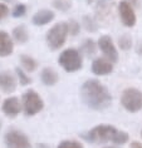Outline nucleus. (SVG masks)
Here are the masks:
<instances>
[{"label": "nucleus", "instance_id": "nucleus-1", "mask_svg": "<svg viewBox=\"0 0 142 148\" xmlns=\"http://www.w3.org/2000/svg\"><path fill=\"white\" fill-rule=\"evenodd\" d=\"M81 98L88 108L94 110H103L112 103L111 93L97 79H88L82 84Z\"/></svg>", "mask_w": 142, "mask_h": 148}, {"label": "nucleus", "instance_id": "nucleus-2", "mask_svg": "<svg viewBox=\"0 0 142 148\" xmlns=\"http://www.w3.org/2000/svg\"><path fill=\"white\" fill-rule=\"evenodd\" d=\"M82 137L91 143L101 144V143H108L112 142L114 144H125L128 142L130 137L126 132L118 131L113 125H108V124H99L97 127L92 128L91 131L85 132L82 134Z\"/></svg>", "mask_w": 142, "mask_h": 148}, {"label": "nucleus", "instance_id": "nucleus-3", "mask_svg": "<svg viewBox=\"0 0 142 148\" xmlns=\"http://www.w3.org/2000/svg\"><path fill=\"white\" fill-rule=\"evenodd\" d=\"M68 24L64 21L53 25L47 33V44L52 50H58L64 45L67 36H68Z\"/></svg>", "mask_w": 142, "mask_h": 148}, {"label": "nucleus", "instance_id": "nucleus-4", "mask_svg": "<svg viewBox=\"0 0 142 148\" xmlns=\"http://www.w3.org/2000/svg\"><path fill=\"white\" fill-rule=\"evenodd\" d=\"M58 63L65 72H77L82 68V55L74 48H68V49L63 50L58 57Z\"/></svg>", "mask_w": 142, "mask_h": 148}, {"label": "nucleus", "instance_id": "nucleus-5", "mask_svg": "<svg viewBox=\"0 0 142 148\" xmlns=\"http://www.w3.org/2000/svg\"><path fill=\"white\" fill-rule=\"evenodd\" d=\"M121 104L130 113L140 112L142 109V92L137 88H127L122 92Z\"/></svg>", "mask_w": 142, "mask_h": 148}, {"label": "nucleus", "instance_id": "nucleus-6", "mask_svg": "<svg viewBox=\"0 0 142 148\" xmlns=\"http://www.w3.org/2000/svg\"><path fill=\"white\" fill-rule=\"evenodd\" d=\"M23 109L27 116H35L43 109L44 103L40 95L35 90L29 89L23 94Z\"/></svg>", "mask_w": 142, "mask_h": 148}, {"label": "nucleus", "instance_id": "nucleus-7", "mask_svg": "<svg viewBox=\"0 0 142 148\" xmlns=\"http://www.w3.org/2000/svg\"><path fill=\"white\" fill-rule=\"evenodd\" d=\"M5 144L6 148H30V142L28 137L17 129L9 131L5 134Z\"/></svg>", "mask_w": 142, "mask_h": 148}, {"label": "nucleus", "instance_id": "nucleus-8", "mask_svg": "<svg viewBox=\"0 0 142 148\" xmlns=\"http://www.w3.org/2000/svg\"><path fill=\"white\" fill-rule=\"evenodd\" d=\"M118 13L119 18H121L122 24L127 28H132L136 25V14H134L133 6L130 4L127 0H122L118 4Z\"/></svg>", "mask_w": 142, "mask_h": 148}, {"label": "nucleus", "instance_id": "nucleus-9", "mask_svg": "<svg viewBox=\"0 0 142 148\" xmlns=\"http://www.w3.org/2000/svg\"><path fill=\"white\" fill-rule=\"evenodd\" d=\"M98 47L103 51L104 58H107L111 63H117L118 62V51L116 49L112 38L108 35H102L98 40Z\"/></svg>", "mask_w": 142, "mask_h": 148}, {"label": "nucleus", "instance_id": "nucleus-10", "mask_svg": "<svg viewBox=\"0 0 142 148\" xmlns=\"http://www.w3.org/2000/svg\"><path fill=\"white\" fill-rule=\"evenodd\" d=\"M17 78L10 72H8V70L0 72V89L4 93H13L17 89Z\"/></svg>", "mask_w": 142, "mask_h": 148}, {"label": "nucleus", "instance_id": "nucleus-11", "mask_svg": "<svg viewBox=\"0 0 142 148\" xmlns=\"http://www.w3.org/2000/svg\"><path fill=\"white\" fill-rule=\"evenodd\" d=\"M113 70V63L107 58H97L92 63V72L96 75H107Z\"/></svg>", "mask_w": 142, "mask_h": 148}, {"label": "nucleus", "instance_id": "nucleus-12", "mask_svg": "<svg viewBox=\"0 0 142 148\" xmlns=\"http://www.w3.org/2000/svg\"><path fill=\"white\" fill-rule=\"evenodd\" d=\"M1 109L8 117H17L21 112V103L17 97H9L3 102Z\"/></svg>", "mask_w": 142, "mask_h": 148}, {"label": "nucleus", "instance_id": "nucleus-13", "mask_svg": "<svg viewBox=\"0 0 142 148\" xmlns=\"http://www.w3.org/2000/svg\"><path fill=\"white\" fill-rule=\"evenodd\" d=\"M14 44L10 35L4 30H0V57H8L13 53Z\"/></svg>", "mask_w": 142, "mask_h": 148}, {"label": "nucleus", "instance_id": "nucleus-14", "mask_svg": "<svg viewBox=\"0 0 142 148\" xmlns=\"http://www.w3.org/2000/svg\"><path fill=\"white\" fill-rule=\"evenodd\" d=\"M54 13L52 10H48V9H43V10H39L38 13L34 14L33 16V24L37 25V27H42V25H45L48 23H50L52 20L54 19Z\"/></svg>", "mask_w": 142, "mask_h": 148}, {"label": "nucleus", "instance_id": "nucleus-15", "mask_svg": "<svg viewBox=\"0 0 142 148\" xmlns=\"http://www.w3.org/2000/svg\"><path fill=\"white\" fill-rule=\"evenodd\" d=\"M40 78H42V82L45 86H54L59 80L58 73L52 68H44L42 70V74H40Z\"/></svg>", "mask_w": 142, "mask_h": 148}, {"label": "nucleus", "instance_id": "nucleus-16", "mask_svg": "<svg viewBox=\"0 0 142 148\" xmlns=\"http://www.w3.org/2000/svg\"><path fill=\"white\" fill-rule=\"evenodd\" d=\"M13 38L15 39V42L20 44H25L29 40V33L27 28L24 25H18L17 28H14L13 30Z\"/></svg>", "mask_w": 142, "mask_h": 148}, {"label": "nucleus", "instance_id": "nucleus-17", "mask_svg": "<svg viewBox=\"0 0 142 148\" xmlns=\"http://www.w3.org/2000/svg\"><path fill=\"white\" fill-rule=\"evenodd\" d=\"M20 63L21 66L27 70V72H34V70L38 68V63L34 58H32L30 55H21L20 57Z\"/></svg>", "mask_w": 142, "mask_h": 148}, {"label": "nucleus", "instance_id": "nucleus-18", "mask_svg": "<svg viewBox=\"0 0 142 148\" xmlns=\"http://www.w3.org/2000/svg\"><path fill=\"white\" fill-rule=\"evenodd\" d=\"M82 51L87 55H93L96 53V44L92 39H87L84 40L82 44Z\"/></svg>", "mask_w": 142, "mask_h": 148}, {"label": "nucleus", "instance_id": "nucleus-19", "mask_svg": "<svg viewBox=\"0 0 142 148\" xmlns=\"http://www.w3.org/2000/svg\"><path fill=\"white\" fill-rule=\"evenodd\" d=\"M15 72H17V75H18V79H19L20 86H28V84L32 82L30 77H28L27 74H25L20 68H17Z\"/></svg>", "mask_w": 142, "mask_h": 148}, {"label": "nucleus", "instance_id": "nucleus-20", "mask_svg": "<svg viewBox=\"0 0 142 148\" xmlns=\"http://www.w3.org/2000/svg\"><path fill=\"white\" fill-rule=\"evenodd\" d=\"M57 148H84L79 142H77V140H62L61 143L58 144Z\"/></svg>", "mask_w": 142, "mask_h": 148}, {"label": "nucleus", "instance_id": "nucleus-21", "mask_svg": "<svg viewBox=\"0 0 142 148\" xmlns=\"http://www.w3.org/2000/svg\"><path fill=\"white\" fill-rule=\"evenodd\" d=\"M118 43H119V47H121V49L128 50L130 48H131V45H132V39H131L128 35H123V36L119 38Z\"/></svg>", "mask_w": 142, "mask_h": 148}, {"label": "nucleus", "instance_id": "nucleus-22", "mask_svg": "<svg viewBox=\"0 0 142 148\" xmlns=\"http://www.w3.org/2000/svg\"><path fill=\"white\" fill-rule=\"evenodd\" d=\"M25 13H27V6H25L24 4H18L13 10V16L14 18H20V16H24Z\"/></svg>", "mask_w": 142, "mask_h": 148}, {"label": "nucleus", "instance_id": "nucleus-23", "mask_svg": "<svg viewBox=\"0 0 142 148\" xmlns=\"http://www.w3.org/2000/svg\"><path fill=\"white\" fill-rule=\"evenodd\" d=\"M67 24H68V32L70 33V34L77 35L78 32H79V29H81V25L78 24L76 20H70L69 23H67Z\"/></svg>", "mask_w": 142, "mask_h": 148}, {"label": "nucleus", "instance_id": "nucleus-24", "mask_svg": "<svg viewBox=\"0 0 142 148\" xmlns=\"http://www.w3.org/2000/svg\"><path fill=\"white\" fill-rule=\"evenodd\" d=\"M8 15H9V8H8V5L1 4V3H0V20L4 19V18H6Z\"/></svg>", "mask_w": 142, "mask_h": 148}, {"label": "nucleus", "instance_id": "nucleus-25", "mask_svg": "<svg viewBox=\"0 0 142 148\" xmlns=\"http://www.w3.org/2000/svg\"><path fill=\"white\" fill-rule=\"evenodd\" d=\"M130 147L131 148H142V144L140 142H136V140H134V142H131Z\"/></svg>", "mask_w": 142, "mask_h": 148}, {"label": "nucleus", "instance_id": "nucleus-26", "mask_svg": "<svg viewBox=\"0 0 142 148\" xmlns=\"http://www.w3.org/2000/svg\"><path fill=\"white\" fill-rule=\"evenodd\" d=\"M131 5H137L138 4V0H127Z\"/></svg>", "mask_w": 142, "mask_h": 148}, {"label": "nucleus", "instance_id": "nucleus-27", "mask_svg": "<svg viewBox=\"0 0 142 148\" xmlns=\"http://www.w3.org/2000/svg\"><path fill=\"white\" fill-rule=\"evenodd\" d=\"M38 148H48V147L45 146V144H39V146H38Z\"/></svg>", "mask_w": 142, "mask_h": 148}, {"label": "nucleus", "instance_id": "nucleus-28", "mask_svg": "<svg viewBox=\"0 0 142 148\" xmlns=\"http://www.w3.org/2000/svg\"><path fill=\"white\" fill-rule=\"evenodd\" d=\"M104 148H118L117 146H108V147H104Z\"/></svg>", "mask_w": 142, "mask_h": 148}, {"label": "nucleus", "instance_id": "nucleus-29", "mask_svg": "<svg viewBox=\"0 0 142 148\" xmlns=\"http://www.w3.org/2000/svg\"><path fill=\"white\" fill-rule=\"evenodd\" d=\"M0 128H1V122H0Z\"/></svg>", "mask_w": 142, "mask_h": 148}, {"label": "nucleus", "instance_id": "nucleus-30", "mask_svg": "<svg viewBox=\"0 0 142 148\" xmlns=\"http://www.w3.org/2000/svg\"><path fill=\"white\" fill-rule=\"evenodd\" d=\"M4 1H9V0H4Z\"/></svg>", "mask_w": 142, "mask_h": 148}, {"label": "nucleus", "instance_id": "nucleus-31", "mask_svg": "<svg viewBox=\"0 0 142 148\" xmlns=\"http://www.w3.org/2000/svg\"><path fill=\"white\" fill-rule=\"evenodd\" d=\"M141 137H142V131H141Z\"/></svg>", "mask_w": 142, "mask_h": 148}]
</instances>
